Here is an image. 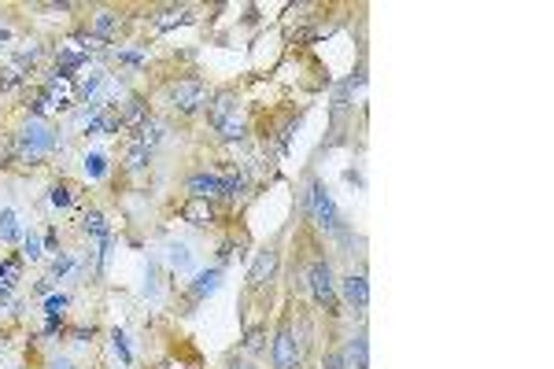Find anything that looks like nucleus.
Here are the masks:
<instances>
[{"label": "nucleus", "mask_w": 554, "mask_h": 369, "mask_svg": "<svg viewBox=\"0 0 554 369\" xmlns=\"http://www.w3.org/2000/svg\"><path fill=\"white\" fill-rule=\"evenodd\" d=\"M340 295L351 310H366L369 307V285H366V273H347L340 277Z\"/></svg>", "instance_id": "6e6552de"}, {"label": "nucleus", "mask_w": 554, "mask_h": 369, "mask_svg": "<svg viewBox=\"0 0 554 369\" xmlns=\"http://www.w3.org/2000/svg\"><path fill=\"white\" fill-rule=\"evenodd\" d=\"M85 174H89V177H104V174H107V155L89 152V155H85Z\"/></svg>", "instance_id": "412c9836"}, {"label": "nucleus", "mask_w": 554, "mask_h": 369, "mask_svg": "<svg viewBox=\"0 0 554 369\" xmlns=\"http://www.w3.org/2000/svg\"><path fill=\"white\" fill-rule=\"evenodd\" d=\"M137 133H141V137H137V144H141V148H148V152H152V148H156V144H159V141L166 137V126H163L159 119H148V122H144V126L137 129Z\"/></svg>", "instance_id": "2eb2a0df"}, {"label": "nucleus", "mask_w": 554, "mask_h": 369, "mask_svg": "<svg viewBox=\"0 0 554 369\" xmlns=\"http://www.w3.org/2000/svg\"><path fill=\"white\" fill-rule=\"evenodd\" d=\"M166 251H170L166 258H170V266H174V270H189V266H192V251L185 248V244H170Z\"/></svg>", "instance_id": "6ab92c4d"}, {"label": "nucleus", "mask_w": 554, "mask_h": 369, "mask_svg": "<svg viewBox=\"0 0 554 369\" xmlns=\"http://www.w3.org/2000/svg\"><path fill=\"white\" fill-rule=\"evenodd\" d=\"M100 82H104V74H100V70H92L89 78L78 82V97H82V100H92V97H97V89H100Z\"/></svg>", "instance_id": "aec40b11"}, {"label": "nucleus", "mask_w": 554, "mask_h": 369, "mask_svg": "<svg viewBox=\"0 0 554 369\" xmlns=\"http://www.w3.org/2000/svg\"><path fill=\"white\" fill-rule=\"evenodd\" d=\"M277 263H281V251H277V248H263V251H255L251 266H248V292H263V288L273 281Z\"/></svg>", "instance_id": "423d86ee"}, {"label": "nucleus", "mask_w": 554, "mask_h": 369, "mask_svg": "<svg viewBox=\"0 0 554 369\" xmlns=\"http://www.w3.org/2000/svg\"><path fill=\"white\" fill-rule=\"evenodd\" d=\"M8 37H11V30H4V26H0V41H8Z\"/></svg>", "instance_id": "2f4dec72"}, {"label": "nucleus", "mask_w": 554, "mask_h": 369, "mask_svg": "<svg viewBox=\"0 0 554 369\" xmlns=\"http://www.w3.org/2000/svg\"><path fill=\"white\" fill-rule=\"evenodd\" d=\"M344 362H347V369H369V340H366V329H359V332H351V336H347Z\"/></svg>", "instance_id": "9b49d317"}, {"label": "nucleus", "mask_w": 554, "mask_h": 369, "mask_svg": "<svg viewBox=\"0 0 554 369\" xmlns=\"http://www.w3.org/2000/svg\"><path fill=\"white\" fill-rule=\"evenodd\" d=\"M148 159H152V152H148V148H141V144H134V148L126 152V170H129V174L148 170Z\"/></svg>", "instance_id": "a211bd4d"}, {"label": "nucleus", "mask_w": 554, "mask_h": 369, "mask_svg": "<svg viewBox=\"0 0 554 369\" xmlns=\"http://www.w3.org/2000/svg\"><path fill=\"white\" fill-rule=\"evenodd\" d=\"M119 26H122V18L115 11H97V15H92V23H89V37H92V41H97V37H115Z\"/></svg>", "instance_id": "ddd939ff"}, {"label": "nucleus", "mask_w": 554, "mask_h": 369, "mask_svg": "<svg viewBox=\"0 0 554 369\" xmlns=\"http://www.w3.org/2000/svg\"><path fill=\"white\" fill-rule=\"evenodd\" d=\"M273 369H303V355H300V340L292 332V321L285 318L273 332V347H270Z\"/></svg>", "instance_id": "39448f33"}, {"label": "nucleus", "mask_w": 554, "mask_h": 369, "mask_svg": "<svg viewBox=\"0 0 554 369\" xmlns=\"http://www.w3.org/2000/svg\"><path fill=\"white\" fill-rule=\"evenodd\" d=\"M226 369H259V365H251V362H244V358H229Z\"/></svg>", "instance_id": "7c9ffc66"}, {"label": "nucleus", "mask_w": 554, "mask_h": 369, "mask_svg": "<svg viewBox=\"0 0 554 369\" xmlns=\"http://www.w3.org/2000/svg\"><path fill=\"white\" fill-rule=\"evenodd\" d=\"M119 115H122V126H144L148 122V104L141 100V97H129L126 104H122V111H119Z\"/></svg>", "instance_id": "4468645a"}, {"label": "nucleus", "mask_w": 554, "mask_h": 369, "mask_svg": "<svg viewBox=\"0 0 554 369\" xmlns=\"http://www.w3.org/2000/svg\"><path fill=\"white\" fill-rule=\"evenodd\" d=\"M322 369H347V362H344V351H340V347L325 351V362H322Z\"/></svg>", "instance_id": "a878e982"}, {"label": "nucleus", "mask_w": 554, "mask_h": 369, "mask_svg": "<svg viewBox=\"0 0 554 369\" xmlns=\"http://www.w3.org/2000/svg\"><path fill=\"white\" fill-rule=\"evenodd\" d=\"M178 214H181V221H189V226H214V203L211 199H200V196H189L178 207Z\"/></svg>", "instance_id": "1a4fd4ad"}, {"label": "nucleus", "mask_w": 554, "mask_h": 369, "mask_svg": "<svg viewBox=\"0 0 554 369\" xmlns=\"http://www.w3.org/2000/svg\"><path fill=\"white\" fill-rule=\"evenodd\" d=\"M23 248H26V258H41V240H37V233H23Z\"/></svg>", "instance_id": "bb28decb"}, {"label": "nucleus", "mask_w": 554, "mask_h": 369, "mask_svg": "<svg viewBox=\"0 0 554 369\" xmlns=\"http://www.w3.org/2000/svg\"><path fill=\"white\" fill-rule=\"evenodd\" d=\"M218 285H222V266L200 270V273L192 277V285H189V303H192V307H196V303H203L207 295H214V292H218Z\"/></svg>", "instance_id": "9d476101"}, {"label": "nucleus", "mask_w": 554, "mask_h": 369, "mask_svg": "<svg viewBox=\"0 0 554 369\" xmlns=\"http://www.w3.org/2000/svg\"><path fill=\"white\" fill-rule=\"evenodd\" d=\"M18 85H23V74L18 70H11V67L0 70V92H15Z\"/></svg>", "instance_id": "4be33fe9"}, {"label": "nucleus", "mask_w": 554, "mask_h": 369, "mask_svg": "<svg viewBox=\"0 0 554 369\" xmlns=\"http://www.w3.org/2000/svg\"><path fill=\"white\" fill-rule=\"evenodd\" d=\"M303 211L318 221L322 229H340V214H337V203H332V196H329V189H325V181H318V177H310V184H307V192H303Z\"/></svg>", "instance_id": "7ed1b4c3"}, {"label": "nucleus", "mask_w": 554, "mask_h": 369, "mask_svg": "<svg viewBox=\"0 0 554 369\" xmlns=\"http://www.w3.org/2000/svg\"><path fill=\"white\" fill-rule=\"evenodd\" d=\"M48 199H52V207H70V199H74L70 196V184H52V196Z\"/></svg>", "instance_id": "b1692460"}, {"label": "nucleus", "mask_w": 554, "mask_h": 369, "mask_svg": "<svg viewBox=\"0 0 554 369\" xmlns=\"http://www.w3.org/2000/svg\"><path fill=\"white\" fill-rule=\"evenodd\" d=\"M82 229H85L89 236H97L100 244H104V240H111V229H107V221H104V214H100V211H85Z\"/></svg>", "instance_id": "f3484780"}, {"label": "nucleus", "mask_w": 554, "mask_h": 369, "mask_svg": "<svg viewBox=\"0 0 554 369\" xmlns=\"http://www.w3.org/2000/svg\"><path fill=\"white\" fill-rule=\"evenodd\" d=\"M307 285L310 295L318 299V307H325V314H340V295H337V281H332V266L329 258H314L310 270H307Z\"/></svg>", "instance_id": "20e7f679"}, {"label": "nucleus", "mask_w": 554, "mask_h": 369, "mask_svg": "<svg viewBox=\"0 0 554 369\" xmlns=\"http://www.w3.org/2000/svg\"><path fill=\"white\" fill-rule=\"evenodd\" d=\"M67 295H48V299H45V314H48V318H63V310H67Z\"/></svg>", "instance_id": "5701e85b"}, {"label": "nucleus", "mask_w": 554, "mask_h": 369, "mask_svg": "<svg viewBox=\"0 0 554 369\" xmlns=\"http://www.w3.org/2000/svg\"><path fill=\"white\" fill-rule=\"evenodd\" d=\"M45 369H74V362H70V358H48Z\"/></svg>", "instance_id": "c85d7f7f"}, {"label": "nucleus", "mask_w": 554, "mask_h": 369, "mask_svg": "<svg viewBox=\"0 0 554 369\" xmlns=\"http://www.w3.org/2000/svg\"><path fill=\"white\" fill-rule=\"evenodd\" d=\"M55 144H60L55 129H52L45 119H30V122L15 133V159H23V163L37 166L48 152H55Z\"/></svg>", "instance_id": "f257e3e1"}, {"label": "nucleus", "mask_w": 554, "mask_h": 369, "mask_svg": "<svg viewBox=\"0 0 554 369\" xmlns=\"http://www.w3.org/2000/svg\"><path fill=\"white\" fill-rule=\"evenodd\" d=\"M111 347H115V355L122 358V365L134 362V355H129V347H126V336H122V332H111Z\"/></svg>", "instance_id": "393cba45"}, {"label": "nucleus", "mask_w": 554, "mask_h": 369, "mask_svg": "<svg viewBox=\"0 0 554 369\" xmlns=\"http://www.w3.org/2000/svg\"><path fill=\"white\" fill-rule=\"evenodd\" d=\"M207 122L222 141H240L244 137V119H240V100L233 89H222L218 97L207 104Z\"/></svg>", "instance_id": "f03ea898"}, {"label": "nucleus", "mask_w": 554, "mask_h": 369, "mask_svg": "<svg viewBox=\"0 0 554 369\" xmlns=\"http://www.w3.org/2000/svg\"><path fill=\"white\" fill-rule=\"evenodd\" d=\"M203 100H207V85H203V78H181V82L170 89V107L181 111V115L196 111Z\"/></svg>", "instance_id": "0eeeda50"}, {"label": "nucleus", "mask_w": 554, "mask_h": 369, "mask_svg": "<svg viewBox=\"0 0 554 369\" xmlns=\"http://www.w3.org/2000/svg\"><path fill=\"white\" fill-rule=\"evenodd\" d=\"M185 192L200 196V199H214V196H222V174H192L185 181Z\"/></svg>", "instance_id": "f8f14e48"}, {"label": "nucleus", "mask_w": 554, "mask_h": 369, "mask_svg": "<svg viewBox=\"0 0 554 369\" xmlns=\"http://www.w3.org/2000/svg\"><path fill=\"white\" fill-rule=\"evenodd\" d=\"M119 60H122V63H134V67H137V63L144 60V55H141V52H119Z\"/></svg>", "instance_id": "c756f323"}, {"label": "nucleus", "mask_w": 554, "mask_h": 369, "mask_svg": "<svg viewBox=\"0 0 554 369\" xmlns=\"http://www.w3.org/2000/svg\"><path fill=\"white\" fill-rule=\"evenodd\" d=\"M18 236H23V226H18V214H15L11 207H4V211H0V240H4V244H15Z\"/></svg>", "instance_id": "dca6fc26"}, {"label": "nucleus", "mask_w": 554, "mask_h": 369, "mask_svg": "<svg viewBox=\"0 0 554 369\" xmlns=\"http://www.w3.org/2000/svg\"><path fill=\"white\" fill-rule=\"evenodd\" d=\"M70 266H74V258H70V255H60V258L52 263V277H63Z\"/></svg>", "instance_id": "cd10ccee"}]
</instances>
